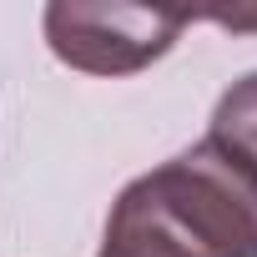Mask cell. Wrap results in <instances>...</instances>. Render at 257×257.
<instances>
[{
    "mask_svg": "<svg viewBox=\"0 0 257 257\" xmlns=\"http://www.w3.org/2000/svg\"><path fill=\"white\" fill-rule=\"evenodd\" d=\"M101 257H257V157L207 132L126 182Z\"/></svg>",
    "mask_w": 257,
    "mask_h": 257,
    "instance_id": "6da1fadb",
    "label": "cell"
},
{
    "mask_svg": "<svg viewBox=\"0 0 257 257\" xmlns=\"http://www.w3.org/2000/svg\"><path fill=\"white\" fill-rule=\"evenodd\" d=\"M212 137L242 147L247 157H257V71H247L242 81H232L212 111Z\"/></svg>",
    "mask_w": 257,
    "mask_h": 257,
    "instance_id": "3957f363",
    "label": "cell"
},
{
    "mask_svg": "<svg viewBox=\"0 0 257 257\" xmlns=\"http://www.w3.org/2000/svg\"><path fill=\"white\" fill-rule=\"evenodd\" d=\"M41 26H46V46L71 71L137 76L177 46V36L187 31V16H167L147 6H71V0H56V6H46Z\"/></svg>",
    "mask_w": 257,
    "mask_h": 257,
    "instance_id": "7a4b0ae2",
    "label": "cell"
}]
</instances>
